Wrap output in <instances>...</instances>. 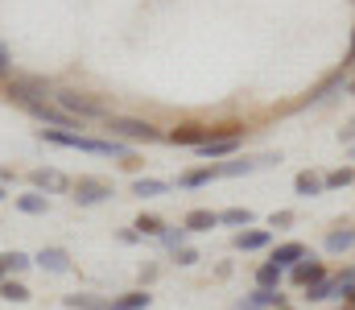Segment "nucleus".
Returning <instances> with one entry per match:
<instances>
[{
	"mask_svg": "<svg viewBox=\"0 0 355 310\" xmlns=\"http://www.w3.org/2000/svg\"><path fill=\"white\" fill-rule=\"evenodd\" d=\"M4 71H8V50L0 46V75H4Z\"/></svg>",
	"mask_w": 355,
	"mask_h": 310,
	"instance_id": "obj_30",
	"label": "nucleus"
},
{
	"mask_svg": "<svg viewBox=\"0 0 355 310\" xmlns=\"http://www.w3.org/2000/svg\"><path fill=\"white\" fill-rule=\"evenodd\" d=\"M132 227H137V236H153V240H162V236H166V223H162L157 215H141Z\"/></svg>",
	"mask_w": 355,
	"mask_h": 310,
	"instance_id": "obj_22",
	"label": "nucleus"
},
{
	"mask_svg": "<svg viewBox=\"0 0 355 310\" xmlns=\"http://www.w3.org/2000/svg\"><path fill=\"white\" fill-rule=\"evenodd\" d=\"M347 96H355V79H352V83H347Z\"/></svg>",
	"mask_w": 355,
	"mask_h": 310,
	"instance_id": "obj_32",
	"label": "nucleus"
},
{
	"mask_svg": "<svg viewBox=\"0 0 355 310\" xmlns=\"http://www.w3.org/2000/svg\"><path fill=\"white\" fill-rule=\"evenodd\" d=\"M236 149H240V137H207L198 145V157H227Z\"/></svg>",
	"mask_w": 355,
	"mask_h": 310,
	"instance_id": "obj_6",
	"label": "nucleus"
},
{
	"mask_svg": "<svg viewBox=\"0 0 355 310\" xmlns=\"http://www.w3.org/2000/svg\"><path fill=\"white\" fill-rule=\"evenodd\" d=\"M302 257H306V244H297V240H285L272 248V265H281V269H293Z\"/></svg>",
	"mask_w": 355,
	"mask_h": 310,
	"instance_id": "obj_12",
	"label": "nucleus"
},
{
	"mask_svg": "<svg viewBox=\"0 0 355 310\" xmlns=\"http://www.w3.org/2000/svg\"><path fill=\"white\" fill-rule=\"evenodd\" d=\"M0 199H4V187H0Z\"/></svg>",
	"mask_w": 355,
	"mask_h": 310,
	"instance_id": "obj_37",
	"label": "nucleus"
},
{
	"mask_svg": "<svg viewBox=\"0 0 355 310\" xmlns=\"http://www.w3.org/2000/svg\"><path fill=\"white\" fill-rule=\"evenodd\" d=\"M132 195L137 199H162V195H170V182H162V178H137Z\"/></svg>",
	"mask_w": 355,
	"mask_h": 310,
	"instance_id": "obj_14",
	"label": "nucleus"
},
{
	"mask_svg": "<svg viewBox=\"0 0 355 310\" xmlns=\"http://www.w3.org/2000/svg\"><path fill=\"white\" fill-rule=\"evenodd\" d=\"M215 178H219L215 166H198V170H186L178 182H182V187H207V182H215Z\"/></svg>",
	"mask_w": 355,
	"mask_h": 310,
	"instance_id": "obj_18",
	"label": "nucleus"
},
{
	"mask_svg": "<svg viewBox=\"0 0 355 310\" xmlns=\"http://www.w3.org/2000/svg\"><path fill=\"white\" fill-rule=\"evenodd\" d=\"M347 182H355V170H347V166H343V170H331V174L322 178V187H347Z\"/></svg>",
	"mask_w": 355,
	"mask_h": 310,
	"instance_id": "obj_26",
	"label": "nucleus"
},
{
	"mask_svg": "<svg viewBox=\"0 0 355 310\" xmlns=\"http://www.w3.org/2000/svg\"><path fill=\"white\" fill-rule=\"evenodd\" d=\"M33 265H42L46 273H67V269H71V252H67V248H42V252L33 257Z\"/></svg>",
	"mask_w": 355,
	"mask_h": 310,
	"instance_id": "obj_5",
	"label": "nucleus"
},
{
	"mask_svg": "<svg viewBox=\"0 0 355 310\" xmlns=\"http://www.w3.org/2000/svg\"><path fill=\"white\" fill-rule=\"evenodd\" d=\"M277 310H293V307H289V302H285V307H277Z\"/></svg>",
	"mask_w": 355,
	"mask_h": 310,
	"instance_id": "obj_35",
	"label": "nucleus"
},
{
	"mask_svg": "<svg viewBox=\"0 0 355 310\" xmlns=\"http://www.w3.org/2000/svg\"><path fill=\"white\" fill-rule=\"evenodd\" d=\"M71 191H75V203H79V207H99V203H107V199H112V187H107V182H99V178H79Z\"/></svg>",
	"mask_w": 355,
	"mask_h": 310,
	"instance_id": "obj_3",
	"label": "nucleus"
},
{
	"mask_svg": "<svg viewBox=\"0 0 355 310\" xmlns=\"http://www.w3.org/2000/svg\"><path fill=\"white\" fill-rule=\"evenodd\" d=\"M149 302H153V298H149L145 290H128V294H120V298L112 302V310H145Z\"/></svg>",
	"mask_w": 355,
	"mask_h": 310,
	"instance_id": "obj_20",
	"label": "nucleus"
},
{
	"mask_svg": "<svg viewBox=\"0 0 355 310\" xmlns=\"http://www.w3.org/2000/svg\"><path fill=\"white\" fill-rule=\"evenodd\" d=\"M281 277H285V269H281V265H272V261H265V265L257 269V290H277V286H281Z\"/></svg>",
	"mask_w": 355,
	"mask_h": 310,
	"instance_id": "obj_16",
	"label": "nucleus"
},
{
	"mask_svg": "<svg viewBox=\"0 0 355 310\" xmlns=\"http://www.w3.org/2000/svg\"><path fill=\"white\" fill-rule=\"evenodd\" d=\"M347 248H355V227H335L331 236H327V252H347Z\"/></svg>",
	"mask_w": 355,
	"mask_h": 310,
	"instance_id": "obj_15",
	"label": "nucleus"
},
{
	"mask_svg": "<svg viewBox=\"0 0 355 310\" xmlns=\"http://www.w3.org/2000/svg\"><path fill=\"white\" fill-rule=\"evenodd\" d=\"M103 128L112 132V141H120V137H124V141H162V132H157L149 120H137V116H116V112H112V116L103 120Z\"/></svg>",
	"mask_w": 355,
	"mask_h": 310,
	"instance_id": "obj_1",
	"label": "nucleus"
},
{
	"mask_svg": "<svg viewBox=\"0 0 355 310\" xmlns=\"http://www.w3.org/2000/svg\"><path fill=\"white\" fill-rule=\"evenodd\" d=\"M4 277H8V269H4V261H0V282H4Z\"/></svg>",
	"mask_w": 355,
	"mask_h": 310,
	"instance_id": "obj_31",
	"label": "nucleus"
},
{
	"mask_svg": "<svg viewBox=\"0 0 355 310\" xmlns=\"http://www.w3.org/2000/svg\"><path fill=\"white\" fill-rule=\"evenodd\" d=\"M347 58H352V62H355V37H352V54H347Z\"/></svg>",
	"mask_w": 355,
	"mask_h": 310,
	"instance_id": "obj_33",
	"label": "nucleus"
},
{
	"mask_svg": "<svg viewBox=\"0 0 355 310\" xmlns=\"http://www.w3.org/2000/svg\"><path fill=\"white\" fill-rule=\"evenodd\" d=\"M347 294V282L343 277H327V282H318V286H310V302H331V298H343Z\"/></svg>",
	"mask_w": 355,
	"mask_h": 310,
	"instance_id": "obj_8",
	"label": "nucleus"
},
{
	"mask_svg": "<svg viewBox=\"0 0 355 310\" xmlns=\"http://www.w3.org/2000/svg\"><path fill=\"white\" fill-rule=\"evenodd\" d=\"M182 227H186V232H211V227H219V211H207V207H194V211H186V219H182Z\"/></svg>",
	"mask_w": 355,
	"mask_h": 310,
	"instance_id": "obj_7",
	"label": "nucleus"
},
{
	"mask_svg": "<svg viewBox=\"0 0 355 310\" xmlns=\"http://www.w3.org/2000/svg\"><path fill=\"white\" fill-rule=\"evenodd\" d=\"M174 261H178V265H198V252H194V248H178Z\"/></svg>",
	"mask_w": 355,
	"mask_h": 310,
	"instance_id": "obj_27",
	"label": "nucleus"
},
{
	"mask_svg": "<svg viewBox=\"0 0 355 310\" xmlns=\"http://www.w3.org/2000/svg\"><path fill=\"white\" fill-rule=\"evenodd\" d=\"M29 178H33V187H37V191H54V195H62V191H71V182H67V174H58V170H33Z\"/></svg>",
	"mask_w": 355,
	"mask_h": 310,
	"instance_id": "obj_11",
	"label": "nucleus"
},
{
	"mask_svg": "<svg viewBox=\"0 0 355 310\" xmlns=\"http://www.w3.org/2000/svg\"><path fill=\"white\" fill-rule=\"evenodd\" d=\"M54 103H58L71 120H107V116H112L99 100H91V96H75V92H58Z\"/></svg>",
	"mask_w": 355,
	"mask_h": 310,
	"instance_id": "obj_2",
	"label": "nucleus"
},
{
	"mask_svg": "<svg viewBox=\"0 0 355 310\" xmlns=\"http://www.w3.org/2000/svg\"><path fill=\"white\" fill-rule=\"evenodd\" d=\"M268 240H272V232H265V227L236 232V248H240V252H261V248H268Z\"/></svg>",
	"mask_w": 355,
	"mask_h": 310,
	"instance_id": "obj_10",
	"label": "nucleus"
},
{
	"mask_svg": "<svg viewBox=\"0 0 355 310\" xmlns=\"http://www.w3.org/2000/svg\"><path fill=\"white\" fill-rule=\"evenodd\" d=\"M257 215L248 211V207H227V211H219V223H232V227H248Z\"/></svg>",
	"mask_w": 355,
	"mask_h": 310,
	"instance_id": "obj_21",
	"label": "nucleus"
},
{
	"mask_svg": "<svg viewBox=\"0 0 355 310\" xmlns=\"http://www.w3.org/2000/svg\"><path fill=\"white\" fill-rule=\"evenodd\" d=\"M268 223H272V227H289V223H293V211H272Z\"/></svg>",
	"mask_w": 355,
	"mask_h": 310,
	"instance_id": "obj_28",
	"label": "nucleus"
},
{
	"mask_svg": "<svg viewBox=\"0 0 355 310\" xmlns=\"http://www.w3.org/2000/svg\"><path fill=\"white\" fill-rule=\"evenodd\" d=\"M343 302H347V310H355V282H347V294H343Z\"/></svg>",
	"mask_w": 355,
	"mask_h": 310,
	"instance_id": "obj_29",
	"label": "nucleus"
},
{
	"mask_svg": "<svg viewBox=\"0 0 355 310\" xmlns=\"http://www.w3.org/2000/svg\"><path fill=\"white\" fill-rule=\"evenodd\" d=\"M4 178H8V170H0V182H4Z\"/></svg>",
	"mask_w": 355,
	"mask_h": 310,
	"instance_id": "obj_34",
	"label": "nucleus"
},
{
	"mask_svg": "<svg viewBox=\"0 0 355 310\" xmlns=\"http://www.w3.org/2000/svg\"><path fill=\"white\" fill-rule=\"evenodd\" d=\"M289 277H293L297 286H318V282H327V269H322V265H318V261L306 252V257H302V261L289 269Z\"/></svg>",
	"mask_w": 355,
	"mask_h": 310,
	"instance_id": "obj_4",
	"label": "nucleus"
},
{
	"mask_svg": "<svg viewBox=\"0 0 355 310\" xmlns=\"http://www.w3.org/2000/svg\"><path fill=\"white\" fill-rule=\"evenodd\" d=\"M352 157H355V141H352Z\"/></svg>",
	"mask_w": 355,
	"mask_h": 310,
	"instance_id": "obj_36",
	"label": "nucleus"
},
{
	"mask_svg": "<svg viewBox=\"0 0 355 310\" xmlns=\"http://www.w3.org/2000/svg\"><path fill=\"white\" fill-rule=\"evenodd\" d=\"M0 261H4V269H8V277H12V273H25V269L33 265V257H25V252H17V248H12V252H0Z\"/></svg>",
	"mask_w": 355,
	"mask_h": 310,
	"instance_id": "obj_24",
	"label": "nucleus"
},
{
	"mask_svg": "<svg viewBox=\"0 0 355 310\" xmlns=\"http://www.w3.org/2000/svg\"><path fill=\"white\" fill-rule=\"evenodd\" d=\"M0 298H4V302H29L33 294H29V290H25L21 282H12V277H4V282H0Z\"/></svg>",
	"mask_w": 355,
	"mask_h": 310,
	"instance_id": "obj_23",
	"label": "nucleus"
},
{
	"mask_svg": "<svg viewBox=\"0 0 355 310\" xmlns=\"http://www.w3.org/2000/svg\"><path fill=\"white\" fill-rule=\"evenodd\" d=\"M293 191H297L302 199H314V195H322V178H314L310 170H302V174L293 178Z\"/></svg>",
	"mask_w": 355,
	"mask_h": 310,
	"instance_id": "obj_19",
	"label": "nucleus"
},
{
	"mask_svg": "<svg viewBox=\"0 0 355 310\" xmlns=\"http://www.w3.org/2000/svg\"><path fill=\"white\" fill-rule=\"evenodd\" d=\"M186 236H190V232H186V227H166V236H162V244H166V248H186Z\"/></svg>",
	"mask_w": 355,
	"mask_h": 310,
	"instance_id": "obj_25",
	"label": "nucleus"
},
{
	"mask_svg": "<svg viewBox=\"0 0 355 310\" xmlns=\"http://www.w3.org/2000/svg\"><path fill=\"white\" fill-rule=\"evenodd\" d=\"M17 211H25V215H46V211H50V199H46L42 191H33V195H17Z\"/></svg>",
	"mask_w": 355,
	"mask_h": 310,
	"instance_id": "obj_17",
	"label": "nucleus"
},
{
	"mask_svg": "<svg viewBox=\"0 0 355 310\" xmlns=\"http://www.w3.org/2000/svg\"><path fill=\"white\" fill-rule=\"evenodd\" d=\"M207 137H211V128H202V124H182V128H174L166 141H170V145H194V149H198Z\"/></svg>",
	"mask_w": 355,
	"mask_h": 310,
	"instance_id": "obj_9",
	"label": "nucleus"
},
{
	"mask_svg": "<svg viewBox=\"0 0 355 310\" xmlns=\"http://www.w3.org/2000/svg\"><path fill=\"white\" fill-rule=\"evenodd\" d=\"M62 307L67 310H112L107 298H99V294H67L62 298Z\"/></svg>",
	"mask_w": 355,
	"mask_h": 310,
	"instance_id": "obj_13",
	"label": "nucleus"
}]
</instances>
